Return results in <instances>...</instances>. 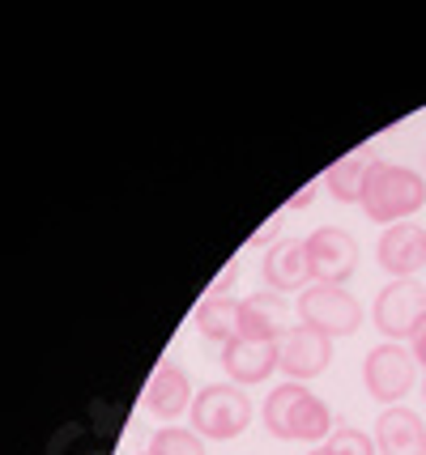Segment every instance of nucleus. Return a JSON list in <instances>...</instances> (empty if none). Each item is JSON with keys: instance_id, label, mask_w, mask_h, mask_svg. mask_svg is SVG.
Listing matches in <instances>:
<instances>
[{"instance_id": "f257e3e1", "label": "nucleus", "mask_w": 426, "mask_h": 455, "mask_svg": "<svg viewBox=\"0 0 426 455\" xmlns=\"http://www.w3.org/2000/svg\"><path fill=\"white\" fill-rule=\"evenodd\" d=\"M264 430L273 438H285V443H328L333 413L303 383H282L264 400Z\"/></svg>"}, {"instance_id": "f03ea898", "label": "nucleus", "mask_w": 426, "mask_h": 455, "mask_svg": "<svg viewBox=\"0 0 426 455\" xmlns=\"http://www.w3.org/2000/svg\"><path fill=\"white\" fill-rule=\"evenodd\" d=\"M358 204H363L366 218L388 230L397 221H409L426 204V179L409 166H397V162H375Z\"/></svg>"}, {"instance_id": "7ed1b4c3", "label": "nucleus", "mask_w": 426, "mask_h": 455, "mask_svg": "<svg viewBox=\"0 0 426 455\" xmlns=\"http://www.w3.org/2000/svg\"><path fill=\"white\" fill-rule=\"evenodd\" d=\"M188 417H192V430L201 438L222 443V438H235L247 430V421H252V400H247L235 383H209V387L197 392Z\"/></svg>"}, {"instance_id": "20e7f679", "label": "nucleus", "mask_w": 426, "mask_h": 455, "mask_svg": "<svg viewBox=\"0 0 426 455\" xmlns=\"http://www.w3.org/2000/svg\"><path fill=\"white\" fill-rule=\"evenodd\" d=\"M299 323L325 332L328 340L350 337L363 323V307H358V298L350 294L345 285H320L316 281V285H307L303 294H299Z\"/></svg>"}, {"instance_id": "39448f33", "label": "nucleus", "mask_w": 426, "mask_h": 455, "mask_svg": "<svg viewBox=\"0 0 426 455\" xmlns=\"http://www.w3.org/2000/svg\"><path fill=\"white\" fill-rule=\"evenodd\" d=\"M363 383L371 400H380V404H397V400H406L414 392V383H418V362L409 349H401L397 340H384V345H375L363 362Z\"/></svg>"}, {"instance_id": "423d86ee", "label": "nucleus", "mask_w": 426, "mask_h": 455, "mask_svg": "<svg viewBox=\"0 0 426 455\" xmlns=\"http://www.w3.org/2000/svg\"><path fill=\"white\" fill-rule=\"evenodd\" d=\"M371 319H375V328H380L388 340H409L414 328L426 319V290L414 277L388 281L384 290L375 294Z\"/></svg>"}, {"instance_id": "0eeeda50", "label": "nucleus", "mask_w": 426, "mask_h": 455, "mask_svg": "<svg viewBox=\"0 0 426 455\" xmlns=\"http://www.w3.org/2000/svg\"><path fill=\"white\" fill-rule=\"evenodd\" d=\"M333 362V340L307 323H294L277 337V371L290 375V383H307V379L325 375Z\"/></svg>"}, {"instance_id": "6e6552de", "label": "nucleus", "mask_w": 426, "mask_h": 455, "mask_svg": "<svg viewBox=\"0 0 426 455\" xmlns=\"http://www.w3.org/2000/svg\"><path fill=\"white\" fill-rule=\"evenodd\" d=\"M307 243V259H311V277L320 285H345L358 268V247L354 238L345 235L342 226H320L303 238Z\"/></svg>"}, {"instance_id": "1a4fd4ad", "label": "nucleus", "mask_w": 426, "mask_h": 455, "mask_svg": "<svg viewBox=\"0 0 426 455\" xmlns=\"http://www.w3.org/2000/svg\"><path fill=\"white\" fill-rule=\"evenodd\" d=\"M375 259H380L384 273H392V281L414 277L418 268H426V230L418 221L388 226L380 235V243H375Z\"/></svg>"}, {"instance_id": "9d476101", "label": "nucleus", "mask_w": 426, "mask_h": 455, "mask_svg": "<svg viewBox=\"0 0 426 455\" xmlns=\"http://www.w3.org/2000/svg\"><path fill=\"white\" fill-rule=\"evenodd\" d=\"M222 371L230 375V383H239V387L264 383V375H273V371H277V340H256V337L226 340Z\"/></svg>"}, {"instance_id": "9b49d317", "label": "nucleus", "mask_w": 426, "mask_h": 455, "mask_svg": "<svg viewBox=\"0 0 426 455\" xmlns=\"http://www.w3.org/2000/svg\"><path fill=\"white\" fill-rule=\"evenodd\" d=\"M264 281H269L273 294H303L307 285H316L311 259H307V243L282 238L277 247H269V256H264Z\"/></svg>"}, {"instance_id": "f8f14e48", "label": "nucleus", "mask_w": 426, "mask_h": 455, "mask_svg": "<svg viewBox=\"0 0 426 455\" xmlns=\"http://www.w3.org/2000/svg\"><path fill=\"white\" fill-rule=\"evenodd\" d=\"M145 409L158 421H175V417H183L192 409V383H188V375L175 362H163L149 375V383H145Z\"/></svg>"}, {"instance_id": "ddd939ff", "label": "nucleus", "mask_w": 426, "mask_h": 455, "mask_svg": "<svg viewBox=\"0 0 426 455\" xmlns=\"http://www.w3.org/2000/svg\"><path fill=\"white\" fill-rule=\"evenodd\" d=\"M380 455H426V421L414 409H384L375 421Z\"/></svg>"}, {"instance_id": "4468645a", "label": "nucleus", "mask_w": 426, "mask_h": 455, "mask_svg": "<svg viewBox=\"0 0 426 455\" xmlns=\"http://www.w3.org/2000/svg\"><path fill=\"white\" fill-rule=\"evenodd\" d=\"M285 332V298L273 290H256L239 302V337L277 340Z\"/></svg>"}, {"instance_id": "2eb2a0df", "label": "nucleus", "mask_w": 426, "mask_h": 455, "mask_svg": "<svg viewBox=\"0 0 426 455\" xmlns=\"http://www.w3.org/2000/svg\"><path fill=\"white\" fill-rule=\"evenodd\" d=\"M371 166H375V154H371V149H354V154L337 158L325 171V188L342 200V204H358V200H363V188H366Z\"/></svg>"}, {"instance_id": "dca6fc26", "label": "nucleus", "mask_w": 426, "mask_h": 455, "mask_svg": "<svg viewBox=\"0 0 426 455\" xmlns=\"http://www.w3.org/2000/svg\"><path fill=\"white\" fill-rule=\"evenodd\" d=\"M197 328L209 340H235L239 337V302L230 294H205L197 307Z\"/></svg>"}, {"instance_id": "f3484780", "label": "nucleus", "mask_w": 426, "mask_h": 455, "mask_svg": "<svg viewBox=\"0 0 426 455\" xmlns=\"http://www.w3.org/2000/svg\"><path fill=\"white\" fill-rule=\"evenodd\" d=\"M102 451H107V443L94 430V413L82 417V421H68L60 435L47 443V455H102Z\"/></svg>"}, {"instance_id": "a211bd4d", "label": "nucleus", "mask_w": 426, "mask_h": 455, "mask_svg": "<svg viewBox=\"0 0 426 455\" xmlns=\"http://www.w3.org/2000/svg\"><path fill=\"white\" fill-rule=\"evenodd\" d=\"M149 455H205V438L183 426H163L149 438Z\"/></svg>"}, {"instance_id": "6ab92c4d", "label": "nucleus", "mask_w": 426, "mask_h": 455, "mask_svg": "<svg viewBox=\"0 0 426 455\" xmlns=\"http://www.w3.org/2000/svg\"><path fill=\"white\" fill-rule=\"evenodd\" d=\"M328 455H375V435H366V430H354V426H337L333 435H328Z\"/></svg>"}, {"instance_id": "aec40b11", "label": "nucleus", "mask_w": 426, "mask_h": 455, "mask_svg": "<svg viewBox=\"0 0 426 455\" xmlns=\"http://www.w3.org/2000/svg\"><path fill=\"white\" fill-rule=\"evenodd\" d=\"M282 213H277V218H269L261 226V230H256V235L247 238V247H256V251H264V247H277V243H282Z\"/></svg>"}, {"instance_id": "412c9836", "label": "nucleus", "mask_w": 426, "mask_h": 455, "mask_svg": "<svg viewBox=\"0 0 426 455\" xmlns=\"http://www.w3.org/2000/svg\"><path fill=\"white\" fill-rule=\"evenodd\" d=\"M235 281H239V259H230L222 273L213 277V285H209V294H230L235 290Z\"/></svg>"}, {"instance_id": "4be33fe9", "label": "nucleus", "mask_w": 426, "mask_h": 455, "mask_svg": "<svg viewBox=\"0 0 426 455\" xmlns=\"http://www.w3.org/2000/svg\"><path fill=\"white\" fill-rule=\"evenodd\" d=\"M409 354H414V362H418V366H426V319L414 328V337H409Z\"/></svg>"}, {"instance_id": "5701e85b", "label": "nucleus", "mask_w": 426, "mask_h": 455, "mask_svg": "<svg viewBox=\"0 0 426 455\" xmlns=\"http://www.w3.org/2000/svg\"><path fill=\"white\" fill-rule=\"evenodd\" d=\"M316 192H320V183H307L303 192H294V196L285 200V209H294V213H299V209H307V204L316 200Z\"/></svg>"}, {"instance_id": "b1692460", "label": "nucleus", "mask_w": 426, "mask_h": 455, "mask_svg": "<svg viewBox=\"0 0 426 455\" xmlns=\"http://www.w3.org/2000/svg\"><path fill=\"white\" fill-rule=\"evenodd\" d=\"M307 455H328V447H311V451H307Z\"/></svg>"}, {"instance_id": "393cba45", "label": "nucleus", "mask_w": 426, "mask_h": 455, "mask_svg": "<svg viewBox=\"0 0 426 455\" xmlns=\"http://www.w3.org/2000/svg\"><path fill=\"white\" fill-rule=\"evenodd\" d=\"M422 400H426V375H422Z\"/></svg>"}, {"instance_id": "a878e982", "label": "nucleus", "mask_w": 426, "mask_h": 455, "mask_svg": "<svg viewBox=\"0 0 426 455\" xmlns=\"http://www.w3.org/2000/svg\"><path fill=\"white\" fill-rule=\"evenodd\" d=\"M141 455H149V451H141Z\"/></svg>"}]
</instances>
